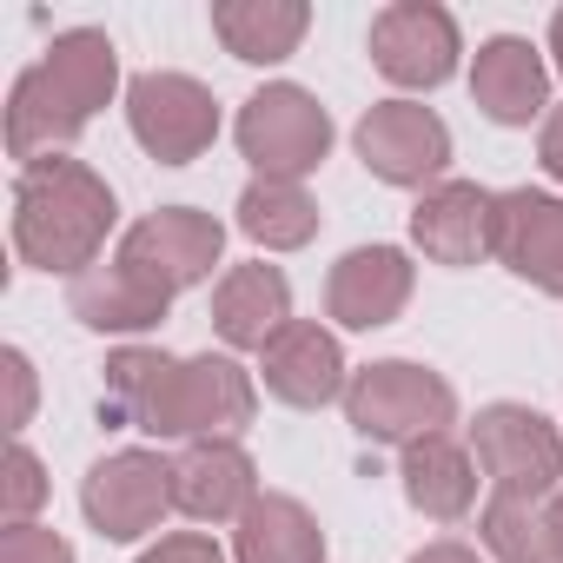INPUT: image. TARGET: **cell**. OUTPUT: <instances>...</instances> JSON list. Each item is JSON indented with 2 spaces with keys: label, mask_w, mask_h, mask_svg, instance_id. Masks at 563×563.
Returning <instances> with one entry per match:
<instances>
[{
  "label": "cell",
  "mask_w": 563,
  "mask_h": 563,
  "mask_svg": "<svg viewBox=\"0 0 563 563\" xmlns=\"http://www.w3.org/2000/svg\"><path fill=\"white\" fill-rule=\"evenodd\" d=\"M107 424H133L153 438H239L252 424V378L232 358H166V352H120L107 365Z\"/></svg>",
  "instance_id": "1"
},
{
  "label": "cell",
  "mask_w": 563,
  "mask_h": 563,
  "mask_svg": "<svg viewBox=\"0 0 563 563\" xmlns=\"http://www.w3.org/2000/svg\"><path fill=\"white\" fill-rule=\"evenodd\" d=\"M120 80V54L100 27H74L47 47L41 67H27L14 80V100H8V153L41 166L54 159L113 93Z\"/></svg>",
  "instance_id": "2"
},
{
  "label": "cell",
  "mask_w": 563,
  "mask_h": 563,
  "mask_svg": "<svg viewBox=\"0 0 563 563\" xmlns=\"http://www.w3.org/2000/svg\"><path fill=\"white\" fill-rule=\"evenodd\" d=\"M113 192L100 173H87L80 159L54 153L41 166L21 173V192H14V245L27 265L41 272H93L100 265V245L113 232Z\"/></svg>",
  "instance_id": "3"
},
{
  "label": "cell",
  "mask_w": 563,
  "mask_h": 563,
  "mask_svg": "<svg viewBox=\"0 0 563 563\" xmlns=\"http://www.w3.org/2000/svg\"><path fill=\"white\" fill-rule=\"evenodd\" d=\"M451 411H457L451 385L431 365H411V358H385V365H372L345 385V418L372 444H405L411 451L418 438H438L451 424Z\"/></svg>",
  "instance_id": "4"
},
{
  "label": "cell",
  "mask_w": 563,
  "mask_h": 563,
  "mask_svg": "<svg viewBox=\"0 0 563 563\" xmlns=\"http://www.w3.org/2000/svg\"><path fill=\"white\" fill-rule=\"evenodd\" d=\"M239 153L258 166V179H306L332 153V113L306 87H265L239 107Z\"/></svg>",
  "instance_id": "5"
},
{
  "label": "cell",
  "mask_w": 563,
  "mask_h": 563,
  "mask_svg": "<svg viewBox=\"0 0 563 563\" xmlns=\"http://www.w3.org/2000/svg\"><path fill=\"white\" fill-rule=\"evenodd\" d=\"M471 444H477V471L490 477V497L543 504L550 490H563V438L530 405H490V411H477Z\"/></svg>",
  "instance_id": "6"
},
{
  "label": "cell",
  "mask_w": 563,
  "mask_h": 563,
  "mask_svg": "<svg viewBox=\"0 0 563 563\" xmlns=\"http://www.w3.org/2000/svg\"><path fill=\"white\" fill-rule=\"evenodd\" d=\"M126 120L159 166H186L219 140V107L192 74H140L126 87Z\"/></svg>",
  "instance_id": "7"
},
{
  "label": "cell",
  "mask_w": 563,
  "mask_h": 563,
  "mask_svg": "<svg viewBox=\"0 0 563 563\" xmlns=\"http://www.w3.org/2000/svg\"><path fill=\"white\" fill-rule=\"evenodd\" d=\"M87 517L100 537L113 543H133L146 537L166 510H173V464L153 457V451H113L87 471V490H80Z\"/></svg>",
  "instance_id": "8"
},
{
  "label": "cell",
  "mask_w": 563,
  "mask_h": 563,
  "mask_svg": "<svg viewBox=\"0 0 563 563\" xmlns=\"http://www.w3.org/2000/svg\"><path fill=\"white\" fill-rule=\"evenodd\" d=\"M358 159L385 186H424V179H438L451 166V133L418 100H378L358 120Z\"/></svg>",
  "instance_id": "9"
},
{
  "label": "cell",
  "mask_w": 563,
  "mask_h": 563,
  "mask_svg": "<svg viewBox=\"0 0 563 563\" xmlns=\"http://www.w3.org/2000/svg\"><path fill=\"white\" fill-rule=\"evenodd\" d=\"M372 67L391 87H444L457 67V21L431 0H398L372 21Z\"/></svg>",
  "instance_id": "10"
},
{
  "label": "cell",
  "mask_w": 563,
  "mask_h": 563,
  "mask_svg": "<svg viewBox=\"0 0 563 563\" xmlns=\"http://www.w3.org/2000/svg\"><path fill=\"white\" fill-rule=\"evenodd\" d=\"M219 245H225V225H219L212 212L166 206V212L140 219V225L120 239V252H113V258L140 265V272L153 278V286L179 292V286H199V278L219 265Z\"/></svg>",
  "instance_id": "11"
},
{
  "label": "cell",
  "mask_w": 563,
  "mask_h": 563,
  "mask_svg": "<svg viewBox=\"0 0 563 563\" xmlns=\"http://www.w3.org/2000/svg\"><path fill=\"white\" fill-rule=\"evenodd\" d=\"M490 252L517 278H530L537 292L563 299V199L530 192V186L497 192V206H490Z\"/></svg>",
  "instance_id": "12"
},
{
  "label": "cell",
  "mask_w": 563,
  "mask_h": 563,
  "mask_svg": "<svg viewBox=\"0 0 563 563\" xmlns=\"http://www.w3.org/2000/svg\"><path fill=\"white\" fill-rule=\"evenodd\" d=\"M411 299V258L398 245H358L332 265V286H325V306L339 325L352 332H378L405 312Z\"/></svg>",
  "instance_id": "13"
},
{
  "label": "cell",
  "mask_w": 563,
  "mask_h": 563,
  "mask_svg": "<svg viewBox=\"0 0 563 563\" xmlns=\"http://www.w3.org/2000/svg\"><path fill=\"white\" fill-rule=\"evenodd\" d=\"M173 504L199 523H225V517H245L258 504V477H252V457L225 438L212 444H186L173 457Z\"/></svg>",
  "instance_id": "14"
},
{
  "label": "cell",
  "mask_w": 563,
  "mask_h": 563,
  "mask_svg": "<svg viewBox=\"0 0 563 563\" xmlns=\"http://www.w3.org/2000/svg\"><path fill=\"white\" fill-rule=\"evenodd\" d=\"M212 325L225 345L239 352H265L278 332L292 325V286H286V272L278 265H232L219 278V292H212Z\"/></svg>",
  "instance_id": "15"
},
{
  "label": "cell",
  "mask_w": 563,
  "mask_h": 563,
  "mask_svg": "<svg viewBox=\"0 0 563 563\" xmlns=\"http://www.w3.org/2000/svg\"><path fill=\"white\" fill-rule=\"evenodd\" d=\"M265 391L286 398L299 411H319L345 391V358H339V339L312 319H292L265 345Z\"/></svg>",
  "instance_id": "16"
},
{
  "label": "cell",
  "mask_w": 563,
  "mask_h": 563,
  "mask_svg": "<svg viewBox=\"0 0 563 563\" xmlns=\"http://www.w3.org/2000/svg\"><path fill=\"white\" fill-rule=\"evenodd\" d=\"M490 206L497 192L471 186V179H444L418 199L411 212V239L424 245V258L438 265H477L490 252Z\"/></svg>",
  "instance_id": "17"
},
{
  "label": "cell",
  "mask_w": 563,
  "mask_h": 563,
  "mask_svg": "<svg viewBox=\"0 0 563 563\" xmlns=\"http://www.w3.org/2000/svg\"><path fill=\"white\" fill-rule=\"evenodd\" d=\"M67 299H74V319L93 325V332H146L173 306V292L153 286V278L140 265H126V258H100L93 272H80Z\"/></svg>",
  "instance_id": "18"
},
{
  "label": "cell",
  "mask_w": 563,
  "mask_h": 563,
  "mask_svg": "<svg viewBox=\"0 0 563 563\" xmlns=\"http://www.w3.org/2000/svg\"><path fill=\"white\" fill-rule=\"evenodd\" d=\"M471 93L477 107L497 120V126H530L543 113V93H550V74H543V54L517 34H497L477 47V67H471Z\"/></svg>",
  "instance_id": "19"
},
{
  "label": "cell",
  "mask_w": 563,
  "mask_h": 563,
  "mask_svg": "<svg viewBox=\"0 0 563 563\" xmlns=\"http://www.w3.org/2000/svg\"><path fill=\"white\" fill-rule=\"evenodd\" d=\"M405 497L424 510V517H438V523H457L471 504H477V457L457 444V438H418L411 451H405Z\"/></svg>",
  "instance_id": "20"
},
{
  "label": "cell",
  "mask_w": 563,
  "mask_h": 563,
  "mask_svg": "<svg viewBox=\"0 0 563 563\" xmlns=\"http://www.w3.org/2000/svg\"><path fill=\"white\" fill-rule=\"evenodd\" d=\"M306 27H312V14L299 0H219L212 8V34L225 41V54L252 60V67L286 60L306 41Z\"/></svg>",
  "instance_id": "21"
},
{
  "label": "cell",
  "mask_w": 563,
  "mask_h": 563,
  "mask_svg": "<svg viewBox=\"0 0 563 563\" xmlns=\"http://www.w3.org/2000/svg\"><path fill=\"white\" fill-rule=\"evenodd\" d=\"M319 556H325V530L299 497L265 490L239 517V563H319Z\"/></svg>",
  "instance_id": "22"
},
{
  "label": "cell",
  "mask_w": 563,
  "mask_h": 563,
  "mask_svg": "<svg viewBox=\"0 0 563 563\" xmlns=\"http://www.w3.org/2000/svg\"><path fill=\"white\" fill-rule=\"evenodd\" d=\"M239 232H252L272 252H292L319 232V206L306 199L299 179H252L239 192Z\"/></svg>",
  "instance_id": "23"
},
{
  "label": "cell",
  "mask_w": 563,
  "mask_h": 563,
  "mask_svg": "<svg viewBox=\"0 0 563 563\" xmlns=\"http://www.w3.org/2000/svg\"><path fill=\"white\" fill-rule=\"evenodd\" d=\"M477 530H484V543H490L497 563H556L550 517L537 504H523V497H490L484 517H477Z\"/></svg>",
  "instance_id": "24"
},
{
  "label": "cell",
  "mask_w": 563,
  "mask_h": 563,
  "mask_svg": "<svg viewBox=\"0 0 563 563\" xmlns=\"http://www.w3.org/2000/svg\"><path fill=\"white\" fill-rule=\"evenodd\" d=\"M47 497V477H41V457L27 444L8 451V490H0V504H8V523H27V510Z\"/></svg>",
  "instance_id": "25"
},
{
  "label": "cell",
  "mask_w": 563,
  "mask_h": 563,
  "mask_svg": "<svg viewBox=\"0 0 563 563\" xmlns=\"http://www.w3.org/2000/svg\"><path fill=\"white\" fill-rule=\"evenodd\" d=\"M0 563H74V550L41 530V523H8V537H0Z\"/></svg>",
  "instance_id": "26"
},
{
  "label": "cell",
  "mask_w": 563,
  "mask_h": 563,
  "mask_svg": "<svg viewBox=\"0 0 563 563\" xmlns=\"http://www.w3.org/2000/svg\"><path fill=\"white\" fill-rule=\"evenodd\" d=\"M140 563H225L219 556V543L212 537H199V530H179V537H159Z\"/></svg>",
  "instance_id": "27"
},
{
  "label": "cell",
  "mask_w": 563,
  "mask_h": 563,
  "mask_svg": "<svg viewBox=\"0 0 563 563\" xmlns=\"http://www.w3.org/2000/svg\"><path fill=\"white\" fill-rule=\"evenodd\" d=\"M8 385H14V411H8V424L21 431L27 411H34V365H27V352H8Z\"/></svg>",
  "instance_id": "28"
},
{
  "label": "cell",
  "mask_w": 563,
  "mask_h": 563,
  "mask_svg": "<svg viewBox=\"0 0 563 563\" xmlns=\"http://www.w3.org/2000/svg\"><path fill=\"white\" fill-rule=\"evenodd\" d=\"M537 153H543V166H550V179H563V107H556V113L543 120V146H537Z\"/></svg>",
  "instance_id": "29"
},
{
  "label": "cell",
  "mask_w": 563,
  "mask_h": 563,
  "mask_svg": "<svg viewBox=\"0 0 563 563\" xmlns=\"http://www.w3.org/2000/svg\"><path fill=\"white\" fill-rule=\"evenodd\" d=\"M411 563H477V550H464V543H431V550H418Z\"/></svg>",
  "instance_id": "30"
},
{
  "label": "cell",
  "mask_w": 563,
  "mask_h": 563,
  "mask_svg": "<svg viewBox=\"0 0 563 563\" xmlns=\"http://www.w3.org/2000/svg\"><path fill=\"white\" fill-rule=\"evenodd\" d=\"M543 517H550V550H556V563H563V490H556V504H550Z\"/></svg>",
  "instance_id": "31"
},
{
  "label": "cell",
  "mask_w": 563,
  "mask_h": 563,
  "mask_svg": "<svg viewBox=\"0 0 563 563\" xmlns=\"http://www.w3.org/2000/svg\"><path fill=\"white\" fill-rule=\"evenodd\" d=\"M550 54H556V74H563V8H556V21H550Z\"/></svg>",
  "instance_id": "32"
}]
</instances>
